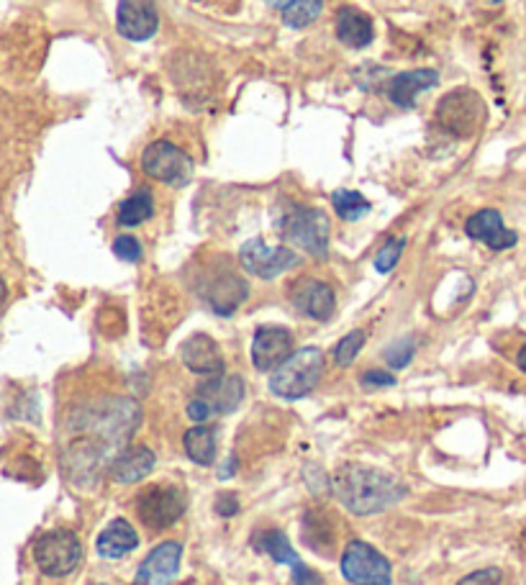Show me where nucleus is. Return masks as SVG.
Masks as SVG:
<instances>
[{
  "label": "nucleus",
  "mask_w": 526,
  "mask_h": 585,
  "mask_svg": "<svg viewBox=\"0 0 526 585\" xmlns=\"http://www.w3.org/2000/svg\"><path fill=\"white\" fill-rule=\"evenodd\" d=\"M5 298H9V288H5L3 277H0V306H3V303H5Z\"/></svg>",
  "instance_id": "c9c22d12"
},
{
  "label": "nucleus",
  "mask_w": 526,
  "mask_h": 585,
  "mask_svg": "<svg viewBox=\"0 0 526 585\" xmlns=\"http://www.w3.org/2000/svg\"><path fill=\"white\" fill-rule=\"evenodd\" d=\"M216 512H219L221 516H235L239 512L237 496H231V493H227V496L216 498Z\"/></svg>",
  "instance_id": "72a5a7b5"
},
{
  "label": "nucleus",
  "mask_w": 526,
  "mask_h": 585,
  "mask_svg": "<svg viewBox=\"0 0 526 585\" xmlns=\"http://www.w3.org/2000/svg\"><path fill=\"white\" fill-rule=\"evenodd\" d=\"M403 246H405L403 237L390 239V242L378 252V257H375V269H378V273H390V269L398 265V260H401Z\"/></svg>",
  "instance_id": "cd10ccee"
},
{
  "label": "nucleus",
  "mask_w": 526,
  "mask_h": 585,
  "mask_svg": "<svg viewBox=\"0 0 526 585\" xmlns=\"http://www.w3.org/2000/svg\"><path fill=\"white\" fill-rule=\"evenodd\" d=\"M185 455L191 457L195 464H214L216 460V432L210 426H193L191 432L185 434Z\"/></svg>",
  "instance_id": "b1692460"
},
{
  "label": "nucleus",
  "mask_w": 526,
  "mask_h": 585,
  "mask_svg": "<svg viewBox=\"0 0 526 585\" xmlns=\"http://www.w3.org/2000/svg\"><path fill=\"white\" fill-rule=\"evenodd\" d=\"M180 359L195 375H208V378L224 375V355L208 334H193L191 340H185L180 347Z\"/></svg>",
  "instance_id": "2eb2a0df"
},
{
  "label": "nucleus",
  "mask_w": 526,
  "mask_h": 585,
  "mask_svg": "<svg viewBox=\"0 0 526 585\" xmlns=\"http://www.w3.org/2000/svg\"><path fill=\"white\" fill-rule=\"evenodd\" d=\"M187 416H191L193 422L203 424V422H208V418L214 416V414H210V409H208L206 403H203L201 399H193V401H191V406H187Z\"/></svg>",
  "instance_id": "473e14b6"
},
{
  "label": "nucleus",
  "mask_w": 526,
  "mask_h": 585,
  "mask_svg": "<svg viewBox=\"0 0 526 585\" xmlns=\"http://www.w3.org/2000/svg\"><path fill=\"white\" fill-rule=\"evenodd\" d=\"M293 355V334L283 326L258 329L252 342V363L258 370L270 372Z\"/></svg>",
  "instance_id": "9b49d317"
},
{
  "label": "nucleus",
  "mask_w": 526,
  "mask_h": 585,
  "mask_svg": "<svg viewBox=\"0 0 526 585\" xmlns=\"http://www.w3.org/2000/svg\"><path fill=\"white\" fill-rule=\"evenodd\" d=\"M281 231L288 242L313 257H324L329 250V219L319 208H293L281 221Z\"/></svg>",
  "instance_id": "20e7f679"
},
{
  "label": "nucleus",
  "mask_w": 526,
  "mask_h": 585,
  "mask_svg": "<svg viewBox=\"0 0 526 585\" xmlns=\"http://www.w3.org/2000/svg\"><path fill=\"white\" fill-rule=\"evenodd\" d=\"M82 560V544L70 529H52L34 544V562L44 575L65 577L75 573Z\"/></svg>",
  "instance_id": "7ed1b4c3"
},
{
  "label": "nucleus",
  "mask_w": 526,
  "mask_h": 585,
  "mask_svg": "<svg viewBox=\"0 0 526 585\" xmlns=\"http://www.w3.org/2000/svg\"><path fill=\"white\" fill-rule=\"evenodd\" d=\"M180 560H183V544L180 542L157 544L137 570L134 585H170V581L180 570Z\"/></svg>",
  "instance_id": "f8f14e48"
},
{
  "label": "nucleus",
  "mask_w": 526,
  "mask_h": 585,
  "mask_svg": "<svg viewBox=\"0 0 526 585\" xmlns=\"http://www.w3.org/2000/svg\"><path fill=\"white\" fill-rule=\"evenodd\" d=\"M327 359L324 352L316 347H304L285 359L281 367H275L270 378V390L285 401H298L319 386L324 375Z\"/></svg>",
  "instance_id": "f03ea898"
},
{
  "label": "nucleus",
  "mask_w": 526,
  "mask_h": 585,
  "mask_svg": "<svg viewBox=\"0 0 526 585\" xmlns=\"http://www.w3.org/2000/svg\"><path fill=\"white\" fill-rule=\"evenodd\" d=\"M114 254L124 262H139L141 260V244L134 237H118L114 242Z\"/></svg>",
  "instance_id": "c85d7f7f"
},
{
  "label": "nucleus",
  "mask_w": 526,
  "mask_h": 585,
  "mask_svg": "<svg viewBox=\"0 0 526 585\" xmlns=\"http://www.w3.org/2000/svg\"><path fill=\"white\" fill-rule=\"evenodd\" d=\"M244 298H247V283L242 280V277H237L235 273L214 277L206 288L208 306L216 313H224V317L235 313Z\"/></svg>",
  "instance_id": "a211bd4d"
},
{
  "label": "nucleus",
  "mask_w": 526,
  "mask_h": 585,
  "mask_svg": "<svg viewBox=\"0 0 526 585\" xmlns=\"http://www.w3.org/2000/svg\"><path fill=\"white\" fill-rule=\"evenodd\" d=\"M396 378L386 370H370L363 375V386L367 388H386V386H393Z\"/></svg>",
  "instance_id": "2f4dec72"
},
{
  "label": "nucleus",
  "mask_w": 526,
  "mask_h": 585,
  "mask_svg": "<svg viewBox=\"0 0 526 585\" xmlns=\"http://www.w3.org/2000/svg\"><path fill=\"white\" fill-rule=\"evenodd\" d=\"M503 581V573L499 567H483V570H476V573L465 575L457 585H501Z\"/></svg>",
  "instance_id": "c756f323"
},
{
  "label": "nucleus",
  "mask_w": 526,
  "mask_h": 585,
  "mask_svg": "<svg viewBox=\"0 0 526 585\" xmlns=\"http://www.w3.org/2000/svg\"><path fill=\"white\" fill-rule=\"evenodd\" d=\"M155 452L149 447H132L122 452L111 464V478L122 485H132L145 480L155 470Z\"/></svg>",
  "instance_id": "aec40b11"
},
{
  "label": "nucleus",
  "mask_w": 526,
  "mask_h": 585,
  "mask_svg": "<svg viewBox=\"0 0 526 585\" xmlns=\"http://www.w3.org/2000/svg\"><path fill=\"white\" fill-rule=\"evenodd\" d=\"M334 491L344 506L357 516H373L396 506L398 501L409 496V487L401 480L388 475L378 468L350 462L336 472Z\"/></svg>",
  "instance_id": "f257e3e1"
},
{
  "label": "nucleus",
  "mask_w": 526,
  "mask_h": 585,
  "mask_svg": "<svg viewBox=\"0 0 526 585\" xmlns=\"http://www.w3.org/2000/svg\"><path fill=\"white\" fill-rule=\"evenodd\" d=\"M270 9L283 16V24L290 28L311 26L324 11V0H267Z\"/></svg>",
  "instance_id": "5701e85b"
},
{
  "label": "nucleus",
  "mask_w": 526,
  "mask_h": 585,
  "mask_svg": "<svg viewBox=\"0 0 526 585\" xmlns=\"http://www.w3.org/2000/svg\"><path fill=\"white\" fill-rule=\"evenodd\" d=\"M141 170L152 180H160L164 185L183 187L193 177V162L183 149L172 141H152L141 154Z\"/></svg>",
  "instance_id": "39448f33"
},
{
  "label": "nucleus",
  "mask_w": 526,
  "mask_h": 585,
  "mask_svg": "<svg viewBox=\"0 0 526 585\" xmlns=\"http://www.w3.org/2000/svg\"><path fill=\"white\" fill-rule=\"evenodd\" d=\"M116 26L118 34L129 42L152 39L157 28H160L155 0H122L116 13Z\"/></svg>",
  "instance_id": "9d476101"
},
{
  "label": "nucleus",
  "mask_w": 526,
  "mask_h": 585,
  "mask_svg": "<svg viewBox=\"0 0 526 585\" xmlns=\"http://www.w3.org/2000/svg\"><path fill=\"white\" fill-rule=\"evenodd\" d=\"M516 365H518V370L526 372V342L522 344V349L516 352Z\"/></svg>",
  "instance_id": "f704fd0d"
},
{
  "label": "nucleus",
  "mask_w": 526,
  "mask_h": 585,
  "mask_svg": "<svg viewBox=\"0 0 526 585\" xmlns=\"http://www.w3.org/2000/svg\"><path fill=\"white\" fill-rule=\"evenodd\" d=\"M336 36L352 49H363L373 42V21L357 9H342L336 16Z\"/></svg>",
  "instance_id": "4be33fe9"
},
{
  "label": "nucleus",
  "mask_w": 526,
  "mask_h": 585,
  "mask_svg": "<svg viewBox=\"0 0 526 585\" xmlns=\"http://www.w3.org/2000/svg\"><path fill=\"white\" fill-rule=\"evenodd\" d=\"M137 544H139V537L132 524L124 519H116L101 531V537H98V542H95V550L105 560H118L137 550Z\"/></svg>",
  "instance_id": "412c9836"
},
{
  "label": "nucleus",
  "mask_w": 526,
  "mask_h": 585,
  "mask_svg": "<svg viewBox=\"0 0 526 585\" xmlns=\"http://www.w3.org/2000/svg\"><path fill=\"white\" fill-rule=\"evenodd\" d=\"M254 542H258V550L267 552L275 562L293 567V581H296V585H321V577L300 562L296 550H293V544L288 542V537H285L281 529L262 531Z\"/></svg>",
  "instance_id": "4468645a"
},
{
  "label": "nucleus",
  "mask_w": 526,
  "mask_h": 585,
  "mask_svg": "<svg viewBox=\"0 0 526 585\" xmlns=\"http://www.w3.org/2000/svg\"><path fill=\"white\" fill-rule=\"evenodd\" d=\"M363 344H365L363 329H355V332H350L340 344H336V349H334L336 365L347 367V365L355 363L357 355H359V349H363Z\"/></svg>",
  "instance_id": "bb28decb"
},
{
  "label": "nucleus",
  "mask_w": 526,
  "mask_h": 585,
  "mask_svg": "<svg viewBox=\"0 0 526 585\" xmlns=\"http://www.w3.org/2000/svg\"><path fill=\"white\" fill-rule=\"evenodd\" d=\"M342 575L347 577L352 585H390V562L367 542L347 544L342 554Z\"/></svg>",
  "instance_id": "0eeeda50"
},
{
  "label": "nucleus",
  "mask_w": 526,
  "mask_h": 585,
  "mask_svg": "<svg viewBox=\"0 0 526 585\" xmlns=\"http://www.w3.org/2000/svg\"><path fill=\"white\" fill-rule=\"evenodd\" d=\"M437 82H439L437 70L401 72V74H396L393 80H390L388 97L396 103V106L409 108V106H413V101H416L419 93H424V90L434 88Z\"/></svg>",
  "instance_id": "6ab92c4d"
},
{
  "label": "nucleus",
  "mask_w": 526,
  "mask_h": 585,
  "mask_svg": "<svg viewBox=\"0 0 526 585\" xmlns=\"http://www.w3.org/2000/svg\"><path fill=\"white\" fill-rule=\"evenodd\" d=\"M332 206H334V211L340 214V219H344V221H357V219H363L367 211H370V204H367V198L357 191L332 193Z\"/></svg>",
  "instance_id": "a878e982"
},
{
  "label": "nucleus",
  "mask_w": 526,
  "mask_h": 585,
  "mask_svg": "<svg viewBox=\"0 0 526 585\" xmlns=\"http://www.w3.org/2000/svg\"><path fill=\"white\" fill-rule=\"evenodd\" d=\"M293 303L298 306L300 313L316 321H327L336 309L334 290L321 280H306L293 290Z\"/></svg>",
  "instance_id": "f3484780"
},
{
  "label": "nucleus",
  "mask_w": 526,
  "mask_h": 585,
  "mask_svg": "<svg viewBox=\"0 0 526 585\" xmlns=\"http://www.w3.org/2000/svg\"><path fill=\"white\" fill-rule=\"evenodd\" d=\"M386 357H388V365L390 367H403V365H409L411 363V357H413V342L411 340H401L398 344H393V347H390L386 352Z\"/></svg>",
  "instance_id": "7c9ffc66"
},
{
  "label": "nucleus",
  "mask_w": 526,
  "mask_h": 585,
  "mask_svg": "<svg viewBox=\"0 0 526 585\" xmlns=\"http://www.w3.org/2000/svg\"><path fill=\"white\" fill-rule=\"evenodd\" d=\"M90 585H105V583H90Z\"/></svg>",
  "instance_id": "e433bc0d"
},
{
  "label": "nucleus",
  "mask_w": 526,
  "mask_h": 585,
  "mask_svg": "<svg viewBox=\"0 0 526 585\" xmlns=\"http://www.w3.org/2000/svg\"><path fill=\"white\" fill-rule=\"evenodd\" d=\"M485 118V106L472 90H455L439 101L437 122L455 137H472Z\"/></svg>",
  "instance_id": "423d86ee"
},
{
  "label": "nucleus",
  "mask_w": 526,
  "mask_h": 585,
  "mask_svg": "<svg viewBox=\"0 0 526 585\" xmlns=\"http://www.w3.org/2000/svg\"><path fill=\"white\" fill-rule=\"evenodd\" d=\"M185 493L175 485H152L137 501L139 519L149 529H168L185 514Z\"/></svg>",
  "instance_id": "6e6552de"
},
{
  "label": "nucleus",
  "mask_w": 526,
  "mask_h": 585,
  "mask_svg": "<svg viewBox=\"0 0 526 585\" xmlns=\"http://www.w3.org/2000/svg\"><path fill=\"white\" fill-rule=\"evenodd\" d=\"M155 214V198L149 191H137L118 206V223L122 227H139Z\"/></svg>",
  "instance_id": "393cba45"
},
{
  "label": "nucleus",
  "mask_w": 526,
  "mask_h": 585,
  "mask_svg": "<svg viewBox=\"0 0 526 585\" xmlns=\"http://www.w3.org/2000/svg\"><path fill=\"white\" fill-rule=\"evenodd\" d=\"M239 257H242L247 273L262 277V280H273V277L288 273L300 262L298 254L288 246H270L262 239H250L239 252Z\"/></svg>",
  "instance_id": "1a4fd4ad"
},
{
  "label": "nucleus",
  "mask_w": 526,
  "mask_h": 585,
  "mask_svg": "<svg viewBox=\"0 0 526 585\" xmlns=\"http://www.w3.org/2000/svg\"><path fill=\"white\" fill-rule=\"evenodd\" d=\"M465 234L476 242H483L491 250H511L516 244V234L511 229L503 227V216L495 208H483L476 216H470V221L465 223Z\"/></svg>",
  "instance_id": "dca6fc26"
},
{
  "label": "nucleus",
  "mask_w": 526,
  "mask_h": 585,
  "mask_svg": "<svg viewBox=\"0 0 526 585\" xmlns=\"http://www.w3.org/2000/svg\"><path fill=\"white\" fill-rule=\"evenodd\" d=\"M195 399L210 409V414H231L244 401V380L239 375H216L201 382Z\"/></svg>",
  "instance_id": "ddd939ff"
}]
</instances>
